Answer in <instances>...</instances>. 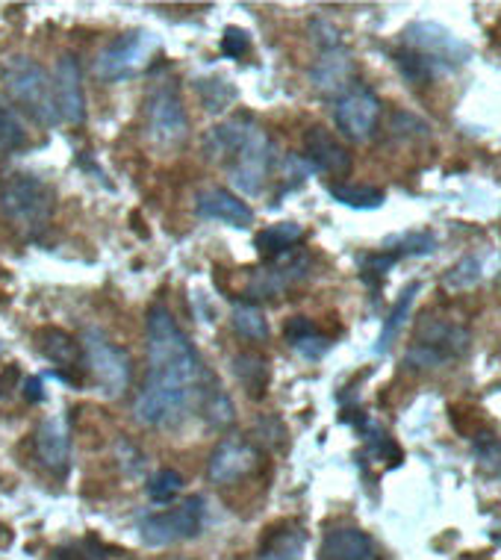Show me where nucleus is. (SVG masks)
<instances>
[{
  "mask_svg": "<svg viewBox=\"0 0 501 560\" xmlns=\"http://www.w3.org/2000/svg\"><path fill=\"white\" fill-rule=\"evenodd\" d=\"M198 348L163 304L148 310V377L133 401V416L145 428L177 425L189 407L201 405L203 387L210 384Z\"/></svg>",
  "mask_w": 501,
  "mask_h": 560,
  "instance_id": "1",
  "label": "nucleus"
},
{
  "mask_svg": "<svg viewBox=\"0 0 501 560\" xmlns=\"http://www.w3.org/2000/svg\"><path fill=\"white\" fill-rule=\"evenodd\" d=\"M203 154L222 160L231 172V180L245 195H260L275 165V145L263 127L250 116H236L212 127L203 136Z\"/></svg>",
  "mask_w": 501,
  "mask_h": 560,
  "instance_id": "2",
  "label": "nucleus"
},
{
  "mask_svg": "<svg viewBox=\"0 0 501 560\" xmlns=\"http://www.w3.org/2000/svg\"><path fill=\"white\" fill-rule=\"evenodd\" d=\"M0 80L7 95L19 104L39 127H57L59 109L54 97V83L45 68L30 57H10L0 66Z\"/></svg>",
  "mask_w": 501,
  "mask_h": 560,
  "instance_id": "3",
  "label": "nucleus"
},
{
  "mask_svg": "<svg viewBox=\"0 0 501 560\" xmlns=\"http://www.w3.org/2000/svg\"><path fill=\"white\" fill-rule=\"evenodd\" d=\"M54 201V189L33 174H10L0 184V213L30 240L50 224Z\"/></svg>",
  "mask_w": 501,
  "mask_h": 560,
  "instance_id": "4",
  "label": "nucleus"
},
{
  "mask_svg": "<svg viewBox=\"0 0 501 560\" xmlns=\"http://www.w3.org/2000/svg\"><path fill=\"white\" fill-rule=\"evenodd\" d=\"M469 351V330L452 319H434L431 313L413 330V346L407 348L405 366L440 369L461 360Z\"/></svg>",
  "mask_w": 501,
  "mask_h": 560,
  "instance_id": "5",
  "label": "nucleus"
},
{
  "mask_svg": "<svg viewBox=\"0 0 501 560\" xmlns=\"http://www.w3.org/2000/svg\"><path fill=\"white\" fill-rule=\"evenodd\" d=\"M401 48L413 50L428 62H434L440 71H454L473 59V48L457 39L452 30H445L436 21H416L401 33Z\"/></svg>",
  "mask_w": 501,
  "mask_h": 560,
  "instance_id": "6",
  "label": "nucleus"
},
{
  "mask_svg": "<svg viewBox=\"0 0 501 560\" xmlns=\"http://www.w3.org/2000/svg\"><path fill=\"white\" fill-rule=\"evenodd\" d=\"M83 354H86V366L95 375L97 387L104 389L109 398L125 396L130 381H133V360L125 348L109 342L101 330H86Z\"/></svg>",
  "mask_w": 501,
  "mask_h": 560,
  "instance_id": "7",
  "label": "nucleus"
},
{
  "mask_svg": "<svg viewBox=\"0 0 501 560\" xmlns=\"http://www.w3.org/2000/svg\"><path fill=\"white\" fill-rule=\"evenodd\" d=\"M203 525V499L193 495V499H186L172 511L154 513V516H145V520L139 522V537L148 542V546H156V549H163V546H174V542H184L193 540L201 534Z\"/></svg>",
  "mask_w": 501,
  "mask_h": 560,
  "instance_id": "8",
  "label": "nucleus"
},
{
  "mask_svg": "<svg viewBox=\"0 0 501 560\" xmlns=\"http://www.w3.org/2000/svg\"><path fill=\"white\" fill-rule=\"evenodd\" d=\"M263 466V448L248 436H228L215 445L207 460V478L219 487H233L245 481Z\"/></svg>",
  "mask_w": 501,
  "mask_h": 560,
  "instance_id": "9",
  "label": "nucleus"
},
{
  "mask_svg": "<svg viewBox=\"0 0 501 560\" xmlns=\"http://www.w3.org/2000/svg\"><path fill=\"white\" fill-rule=\"evenodd\" d=\"M148 133L160 148H177L186 142L189 118L174 86H156L148 97Z\"/></svg>",
  "mask_w": 501,
  "mask_h": 560,
  "instance_id": "10",
  "label": "nucleus"
},
{
  "mask_svg": "<svg viewBox=\"0 0 501 560\" xmlns=\"http://www.w3.org/2000/svg\"><path fill=\"white\" fill-rule=\"evenodd\" d=\"M154 48V39L145 30H133V33H125L118 36L113 45H106L95 59V78L104 80V83H116V80H125L133 74L142 57H148V50Z\"/></svg>",
  "mask_w": 501,
  "mask_h": 560,
  "instance_id": "11",
  "label": "nucleus"
},
{
  "mask_svg": "<svg viewBox=\"0 0 501 560\" xmlns=\"http://www.w3.org/2000/svg\"><path fill=\"white\" fill-rule=\"evenodd\" d=\"M381 118V101L372 89H351L348 95L337 101L334 109V121H337L339 133L351 139V142H366L372 139Z\"/></svg>",
  "mask_w": 501,
  "mask_h": 560,
  "instance_id": "12",
  "label": "nucleus"
},
{
  "mask_svg": "<svg viewBox=\"0 0 501 560\" xmlns=\"http://www.w3.org/2000/svg\"><path fill=\"white\" fill-rule=\"evenodd\" d=\"M54 97H57L59 121L80 127L86 121V92H83V71L74 54H62L54 68Z\"/></svg>",
  "mask_w": 501,
  "mask_h": 560,
  "instance_id": "13",
  "label": "nucleus"
},
{
  "mask_svg": "<svg viewBox=\"0 0 501 560\" xmlns=\"http://www.w3.org/2000/svg\"><path fill=\"white\" fill-rule=\"evenodd\" d=\"M307 254L304 252H290L271 260L266 269H260L248 283V299L250 304L260 299H275L280 292H287L290 287H295L301 278H307Z\"/></svg>",
  "mask_w": 501,
  "mask_h": 560,
  "instance_id": "14",
  "label": "nucleus"
},
{
  "mask_svg": "<svg viewBox=\"0 0 501 560\" xmlns=\"http://www.w3.org/2000/svg\"><path fill=\"white\" fill-rule=\"evenodd\" d=\"M304 160L310 168L328 174V177H348L354 156L348 151L337 136L325 130V127H310L304 133Z\"/></svg>",
  "mask_w": 501,
  "mask_h": 560,
  "instance_id": "15",
  "label": "nucleus"
},
{
  "mask_svg": "<svg viewBox=\"0 0 501 560\" xmlns=\"http://www.w3.org/2000/svg\"><path fill=\"white\" fill-rule=\"evenodd\" d=\"M195 213L207 222H222L228 228H240V231L254 224V210L240 195H233L231 189H222V186L201 189L195 198Z\"/></svg>",
  "mask_w": 501,
  "mask_h": 560,
  "instance_id": "16",
  "label": "nucleus"
},
{
  "mask_svg": "<svg viewBox=\"0 0 501 560\" xmlns=\"http://www.w3.org/2000/svg\"><path fill=\"white\" fill-rule=\"evenodd\" d=\"M313 78V86L322 92V95H348L351 92V80H354V62H351V54H348L342 45L337 48H325L322 57L310 71Z\"/></svg>",
  "mask_w": 501,
  "mask_h": 560,
  "instance_id": "17",
  "label": "nucleus"
},
{
  "mask_svg": "<svg viewBox=\"0 0 501 560\" xmlns=\"http://www.w3.org/2000/svg\"><path fill=\"white\" fill-rule=\"evenodd\" d=\"M36 457L54 475H66L71 464V440L62 419H45L36 431Z\"/></svg>",
  "mask_w": 501,
  "mask_h": 560,
  "instance_id": "18",
  "label": "nucleus"
},
{
  "mask_svg": "<svg viewBox=\"0 0 501 560\" xmlns=\"http://www.w3.org/2000/svg\"><path fill=\"white\" fill-rule=\"evenodd\" d=\"M372 555H375V546L369 540V534L354 525L330 528L318 546V560H372Z\"/></svg>",
  "mask_w": 501,
  "mask_h": 560,
  "instance_id": "19",
  "label": "nucleus"
},
{
  "mask_svg": "<svg viewBox=\"0 0 501 560\" xmlns=\"http://www.w3.org/2000/svg\"><path fill=\"white\" fill-rule=\"evenodd\" d=\"M233 377L240 381L242 393L250 398V401H260L269 393L271 384V363L257 351H242L231 360Z\"/></svg>",
  "mask_w": 501,
  "mask_h": 560,
  "instance_id": "20",
  "label": "nucleus"
},
{
  "mask_svg": "<svg viewBox=\"0 0 501 560\" xmlns=\"http://www.w3.org/2000/svg\"><path fill=\"white\" fill-rule=\"evenodd\" d=\"M36 346H39L42 358L59 369H78L83 360V346L62 328H39Z\"/></svg>",
  "mask_w": 501,
  "mask_h": 560,
  "instance_id": "21",
  "label": "nucleus"
},
{
  "mask_svg": "<svg viewBox=\"0 0 501 560\" xmlns=\"http://www.w3.org/2000/svg\"><path fill=\"white\" fill-rule=\"evenodd\" d=\"M304 555V532L292 522H278L260 540V560H301Z\"/></svg>",
  "mask_w": 501,
  "mask_h": 560,
  "instance_id": "22",
  "label": "nucleus"
},
{
  "mask_svg": "<svg viewBox=\"0 0 501 560\" xmlns=\"http://www.w3.org/2000/svg\"><path fill=\"white\" fill-rule=\"evenodd\" d=\"M283 334H287L290 346L295 348L304 360H322L330 351V346H334L330 337H325V334H322L313 322L304 319V316H295V319L287 322Z\"/></svg>",
  "mask_w": 501,
  "mask_h": 560,
  "instance_id": "23",
  "label": "nucleus"
},
{
  "mask_svg": "<svg viewBox=\"0 0 501 560\" xmlns=\"http://www.w3.org/2000/svg\"><path fill=\"white\" fill-rule=\"evenodd\" d=\"M301 240H304V231H301L299 224L280 222L266 228L263 233H257L254 245H257L260 257H266V260L271 262V260H278V257H283V254L295 252V248L301 245Z\"/></svg>",
  "mask_w": 501,
  "mask_h": 560,
  "instance_id": "24",
  "label": "nucleus"
},
{
  "mask_svg": "<svg viewBox=\"0 0 501 560\" xmlns=\"http://www.w3.org/2000/svg\"><path fill=\"white\" fill-rule=\"evenodd\" d=\"M419 290H422V283H419V280H410L405 290L398 292L396 304H393V310H389L384 328H381V337H377V346H375L377 354H386V351H389V346L396 342L398 330H401V325H405L407 316H410V307H413V301H416V295H419Z\"/></svg>",
  "mask_w": 501,
  "mask_h": 560,
  "instance_id": "25",
  "label": "nucleus"
},
{
  "mask_svg": "<svg viewBox=\"0 0 501 560\" xmlns=\"http://www.w3.org/2000/svg\"><path fill=\"white\" fill-rule=\"evenodd\" d=\"M201 413L207 419V425L215 428V431H228V428L236 422V410H233V401L228 398L222 387H219V381L210 377V384L203 387L201 396Z\"/></svg>",
  "mask_w": 501,
  "mask_h": 560,
  "instance_id": "26",
  "label": "nucleus"
},
{
  "mask_svg": "<svg viewBox=\"0 0 501 560\" xmlns=\"http://www.w3.org/2000/svg\"><path fill=\"white\" fill-rule=\"evenodd\" d=\"M231 325L242 339H250V342H266V339H269L266 313H263L257 304H250V301H240V304L233 307Z\"/></svg>",
  "mask_w": 501,
  "mask_h": 560,
  "instance_id": "27",
  "label": "nucleus"
},
{
  "mask_svg": "<svg viewBox=\"0 0 501 560\" xmlns=\"http://www.w3.org/2000/svg\"><path fill=\"white\" fill-rule=\"evenodd\" d=\"M330 198L337 203H346L351 210H377L386 201L384 189L375 186H354V184H330Z\"/></svg>",
  "mask_w": 501,
  "mask_h": 560,
  "instance_id": "28",
  "label": "nucleus"
},
{
  "mask_svg": "<svg viewBox=\"0 0 501 560\" xmlns=\"http://www.w3.org/2000/svg\"><path fill=\"white\" fill-rule=\"evenodd\" d=\"M393 59H396L398 71L405 74L407 83H413V86H428V83H434V80L443 74L434 62H428V59L407 48H398L396 54H393Z\"/></svg>",
  "mask_w": 501,
  "mask_h": 560,
  "instance_id": "29",
  "label": "nucleus"
},
{
  "mask_svg": "<svg viewBox=\"0 0 501 560\" xmlns=\"http://www.w3.org/2000/svg\"><path fill=\"white\" fill-rule=\"evenodd\" d=\"M195 92L201 95V104L207 113H224V107H231L236 101V92L231 89V83H224L219 78L195 80Z\"/></svg>",
  "mask_w": 501,
  "mask_h": 560,
  "instance_id": "30",
  "label": "nucleus"
},
{
  "mask_svg": "<svg viewBox=\"0 0 501 560\" xmlns=\"http://www.w3.org/2000/svg\"><path fill=\"white\" fill-rule=\"evenodd\" d=\"M483 269H481V260L475 257V254H469V257H463L457 266H452V269L445 271L443 278V290L448 292H463V290H473L475 283L481 280Z\"/></svg>",
  "mask_w": 501,
  "mask_h": 560,
  "instance_id": "31",
  "label": "nucleus"
},
{
  "mask_svg": "<svg viewBox=\"0 0 501 560\" xmlns=\"http://www.w3.org/2000/svg\"><path fill=\"white\" fill-rule=\"evenodd\" d=\"M475 460L487 475H501V440L492 431H481L473 440Z\"/></svg>",
  "mask_w": 501,
  "mask_h": 560,
  "instance_id": "32",
  "label": "nucleus"
},
{
  "mask_svg": "<svg viewBox=\"0 0 501 560\" xmlns=\"http://www.w3.org/2000/svg\"><path fill=\"white\" fill-rule=\"evenodd\" d=\"M184 475L174 472V469H160V472L151 475V481H148V495H151L154 502L168 504L184 493Z\"/></svg>",
  "mask_w": 501,
  "mask_h": 560,
  "instance_id": "33",
  "label": "nucleus"
},
{
  "mask_svg": "<svg viewBox=\"0 0 501 560\" xmlns=\"http://www.w3.org/2000/svg\"><path fill=\"white\" fill-rule=\"evenodd\" d=\"M401 260L396 252H375V254H366L363 260H360V271H363V280H366L372 290H381L384 287V278L386 271L393 269L396 262Z\"/></svg>",
  "mask_w": 501,
  "mask_h": 560,
  "instance_id": "34",
  "label": "nucleus"
},
{
  "mask_svg": "<svg viewBox=\"0 0 501 560\" xmlns=\"http://www.w3.org/2000/svg\"><path fill=\"white\" fill-rule=\"evenodd\" d=\"M250 443L266 445V448H275V445H283L287 440V428L280 425L278 416H257V422H254V431L248 436Z\"/></svg>",
  "mask_w": 501,
  "mask_h": 560,
  "instance_id": "35",
  "label": "nucleus"
},
{
  "mask_svg": "<svg viewBox=\"0 0 501 560\" xmlns=\"http://www.w3.org/2000/svg\"><path fill=\"white\" fill-rule=\"evenodd\" d=\"M434 248H436L434 233L419 231V233H407V236H398L389 252H396L398 257H410V254H416V257H428V254H434Z\"/></svg>",
  "mask_w": 501,
  "mask_h": 560,
  "instance_id": "36",
  "label": "nucleus"
},
{
  "mask_svg": "<svg viewBox=\"0 0 501 560\" xmlns=\"http://www.w3.org/2000/svg\"><path fill=\"white\" fill-rule=\"evenodd\" d=\"M24 142H27V133H24L19 118L12 116L7 107H0V151L10 154V151L24 148Z\"/></svg>",
  "mask_w": 501,
  "mask_h": 560,
  "instance_id": "37",
  "label": "nucleus"
},
{
  "mask_svg": "<svg viewBox=\"0 0 501 560\" xmlns=\"http://www.w3.org/2000/svg\"><path fill=\"white\" fill-rule=\"evenodd\" d=\"M50 560H109V558H106V549L97 540H80L54 551Z\"/></svg>",
  "mask_w": 501,
  "mask_h": 560,
  "instance_id": "38",
  "label": "nucleus"
},
{
  "mask_svg": "<svg viewBox=\"0 0 501 560\" xmlns=\"http://www.w3.org/2000/svg\"><path fill=\"white\" fill-rule=\"evenodd\" d=\"M250 48V39L248 33L240 27H228L224 30V39H222V54L231 59H242L248 54Z\"/></svg>",
  "mask_w": 501,
  "mask_h": 560,
  "instance_id": "39",
  "label": "nucleus"
},
{
  "mask_svg": "<svg viewBox=\"0 0 501 560\" xmlns=\"http://www.w3.org/2000/svg\"><path fill=\"white\" fill-rule=\"evenodd\" d=\"M21 393H24V398H27L30 405H39L42 398H45V393H42V377H24V381H21Z\"/></svg>",
  "mask_w": 501,
  "mask_h": 560,
  "instance_id": "40",
  "label": "nucleus"
},
{
  "mask_svg": "<svg viewBox=\"0 0 501 560\" xmlns=\"http://www.w3.org/2000/svg\"><path fill=\"white\" fill-rule=\"evenodd\" d=\"M15 381H21L19 366H7V369H3V375H0V396H10L12 384H15Z\"/></svg>",
  "mask_w": 501,
  "mask_h": 560,
  "instance_id": "41",
  "label": "nucleus"
},
{
  "mask_svg": "<svg viewBox=\"0 0 501 560\" xmlns=\"http://www.w3.org/2000/svg\"><path fill=\"white\" fill-rule=\"evenodd\" d=\"M172 560H193V558H172Z\"/></svg>",
  "mask_w": 501,
  "mask_h": 560,
  "instance_id": "42",
  "label": "nucleus"
}]
</instances>
